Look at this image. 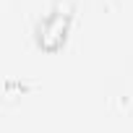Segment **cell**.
Listing matches in <instances>:
<instances>
[{
  "mask_svg": "<svg viewBox=\"0 0 133 133\" xmlns=\"http://www.w3.org/2000/svg\"><path fill=\"white\" fill-rule=\"evenodd\" d=\"M71 18H73V3L71 0H57L52 13L39 24V47L47 50V52H55L65 37H68V29H71Z\"/></svg>",
  "mask_w": 133,
  "mask_h": 133,
  "instance_id": "6da1fadb",
  "label": "cell"
}]
</instances>
